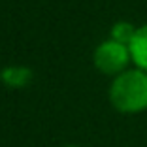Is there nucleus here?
I'll use <instances>...</instances> for the list:
<instances>
[{
    "label": "nucleus",
    "mask_w": 147,
    "mask_h": 147,
    "mask_svg": "<svg viewBox=\"0 0 147 147\" xmlns=\"http://www.w3.org/2000/svg\"><path fill=\"white\" fill-rule=\"evenodd\" d=\"M109 100L121 113H140L147 109V72L128 68L115 76L109 85Z\"/></svg>",
    "instance_id": "1"
},
{
    "label": "nucleus",
    "mask_w": 147,
    "mask_h": 147,
    "mask_svg": "<svg viewBox=\"0 0 147 147\" xmlns=\"http://www.w3.org/2000/svg\"><path fill=\"white\" fill-rule=\"evenodd\" d=\"M92 59H94V66L100 72L111 74V76H119L121 72L128 70V64L132 62L128 45L119 43L111 38L104 40L102 43L96 45Z\"/></svg>",
    "instance_id": "2"
},
{
    "label": "nucleus",
    "mask_w": 147,
    "mask_h": 147,
    "mask_svg": "<svg viewBox=\"0 0 147 147\" xmlns=\"http://www.w3.org/2000/svg\"><path fill=\"white\" fill-rule=\"evenodd\" d=\"M128 49H130L132 62L136 64V68L147 72V23L138 26L132 42L128 43Z\"/></svg>",
    "instance_id": "3"
},
{
    "label": "nucleus",
    "mask_w": 147,
    "mask_h": 147,
    "mask_svg": "<svg viewBox=\"0 0 147 147\" xmlns=\"http://www.w3.org/2000/svg\"><path fill=\"white\" fill-rule=\"evenodd\" d=\"M136 30H138V26H134L132 23H128V21H117L115 25L111 26V30H109V38L115 40V42H119V43L128 45V43L132 42V38H134Z\"/></svg>",
    "instance_id": "4"
},
{
    "label": "nucleus",
    "mask_w": 147,
    "mask_h": 147,
    "mask_svg": "<svg viewBox=\"0 0 147 147\" xmlns=\"http://www.w3.org/2000/svg\"><path fill=\"white\" fill-rule=\"evenodd\" d=\"M0 78L9 85H25L30 79V70L25 66H8L0 72Z\"/></svg>",
    "instance_id": "5"
},
{
    "label": "nucleus",
    "mask_w": 147,
    "mask_h": 147,
    "mask_svg": "<svg viewBox=\"0 0 147 147\" xmlns=\"http://www.w3.org/2000/svg\"><path fill=\"white\" fill-rule=\"evenodd\" d=\"M66 147H78V145H66Z\"/></svg>",
    "instance_id": "6"
}]
</instances>
